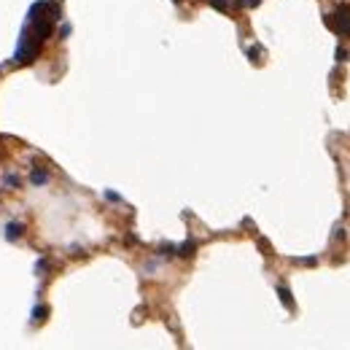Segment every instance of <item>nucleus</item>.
<instances>
[{
    "label": "nucleus",
    "mask_w": 350,
    "mask_h": 350,
    "mask_svg": "<svg viewBox=\"0 0 350 350\" xmlns=\"http://www.w3.org/2000/svg\"><path fill=\"white\" fill-rule=\"evenodd\" d=\"M59 19V6L57 3H49V0H41L35 3L27 14V24L22 30V38H19V49L14 54V62L17 65H30L38 54H41V46L46 43V38L54 33V24Z\"/></svg>",
    "instance_id": "f257e3e1"
},
{
    "label": "nucleus",
    "mask_w": 350,
    "mask_h": 350,
    "mask_svg": "<svg viewBox=\"0 0 350 350\" xmlns=\"http://www.w3.org/2000/svg\"><path fill=\"white\" fill-rule=\"evenodd\" d=\"M326 24H329V27H332L337 35L350 38V6H348V3H339L337 11L326 17Z\"/></svg>",
    "instance_id": "f03ea898"
},
{
    "label": "nucleus",
    "mask_w": 350,
    "mask_h": 350,
    "mask_svg": "<svg viewBox=\"0 0 350 350\" xmlns=\"http://www.w3.org/2000/svg\"><path fill=\"white\" fill-rule=\"evenodd\" d=\"M278 297H280V302L286 304V307H288V310H291V307H294V299H291V291H288V288H286V286H280V288H278Z\"/></svg>",
    "instance_id": "7ed1b4c3"
},
{
    "label": "nucleus",
    "mask_w": 350,
    "mask_h": 350,
    "mask_svg": "<svg viewBox=\"0 0 350 350\" xmlns=\"http://www.w3.org/2000/svg\"><path fill=\"white\" fill-rule=\"evenodd\" d=\"M19 234H22V224H8L6 227V237L8 240H17Z\"/></svg>",
    "instance_id": "20e7f679"
},
{
    "label": "nucleus",
    "mask_w": 350,
    "mask_h": 350,
    "mask_svg": "<svg viewBox=\"0 0 350 350\" xmlns=\"http://www.w3.org/2000/svg\"><path fill=\"white\" fill-rule=\"evenodd\" d=\"M194 251H197V243H192V240H189L186 245H181V248H178V256H186V259H189Z\"/></svg>",
    "instance_id": "39448f33"
},
{
    "label": "nucleus",
    "mask_w": 350,
    "mask_h": 350,
    "mask_svg": "<svg viewBox=\"0 0 350 350\" xmlns=\"http://www.w3.org/2000/svg\"><path fill=\"white\" fill-rule=\"evenodd\" d=\"M213 3V8H218V11H229V0H210Z\"/></svg>",
    "instance_id": "423d86ee"
},
{
    "label": "nucleus",
    "mask_w": 350,
    "mask_h": 350,
    "mask_svg": "<svg viewBox=\"0 0 350 350\" xmlns=\"http://www.w3.org/2000/svg\"><path fill=\"white\" fill-rule=\"evenodd\" d=\"M348 59H350V52L339 46V49H337V62H348Z\"/></svg>",
    "instance_id": "0eeeda50"
},
{
    "label": "nucleus",
    "mask_w": 350,
    "mask_h": 350,
    "mask_svg": "<svg viewBox=\"0 0 350 350\" xmlns=\"http://www.w3.org/2000/svg\"><path fill=\"white\" fill-rule=\"evenodd\" d=\"M294 262H297V264H304V267H315V264H318V259L310 256V259H294Z\"/></svg>",
    "instance_id": "6e6552de"
},
{
    "label": "nucleus",
    "mask_w": 350,
    "mask_h": 350,
    "mask_svg": "<svg viewBox=\"0 0 350 350\" xmlns=\"http://www.w3.org/2000/svg\"><path fill=\"white\" fill-rule=\"evenodd\" d=\"M248 57H251V59H253V62H256V57H262V49L251 46V49H248Z\"/></svg>",
    "instance_id": "1a4fd4ad"
},
{
    "label": "nucleus",
    "mask_w": 350,
    "mask_h": 350,
    "mask_svg": "<svg viewBox=\"0 0 350 350\" xmlns=\"http://www.w3.org/2000/svg\"><path fill=\"white\" fill-rule=\"evenodd\" d=\"M33 181H35V183H43V181H46V173H35Z\"/></svg>",
    "instance_id": "9d476101"
},
{
    "label": "nucleus",
    "mask_w": 350,
    "mask_h": 350,
    "mask_svg": "<svg viewBox=\"0 0 350 350\" xmlns=\"http://www.w3.org/2000/svg\"><path fill=\"white\" fill-rule=\"evenodd\" d=\"M46 313H49L46 307H38V310H35V315H38V321H43V315H46Z\"/></svg>",
    "instance_id": "9b49d317"
},
{
    "label": "nucleus",
    "mask_w": 350,
    "mask_h": 350,
    "mask_svg": "<svg viewBox=\"0 0 350 350\" xmlns=\"http://www.w3.org/2000/svg\"><path fill=\"white\" fill-rule=\"evenodd\" d=\"M262 0H243V6H248V8H253V6H259Z\"/></svg>",
    "instance_id": "f8f14e48"
},
{
    "label": "nucleus",
    "mask_w": 350,
    "mask_h": 350,
    "mask_svg": "<svg viewBox=\"0 0 350 350\" xmlns=\"http://www.w3.org/2000/svg\"><path fill=\"white\" fill-rule=\"evenodd\" d=\"M173 3H178V0H173Z\"/></svg>",
    "instance_id": "ddd939ff"
}]
</instances>
